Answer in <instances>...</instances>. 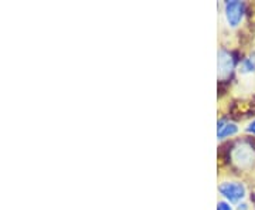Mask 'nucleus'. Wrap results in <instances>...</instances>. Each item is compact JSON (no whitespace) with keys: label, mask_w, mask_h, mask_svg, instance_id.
I'll return each mask as SVG.
<instances>
[{"label":"nucleus","mask_w":255,"mask_h":210,"mask_svg":"<svg viewBox=\"0 0 255 210\" xmlns=\"http://www.w3.org/2000/svg\"><path fill=\"white\" fill-rule=\"evenodd\" d=\"M253 149L254 148L246 144V142L234 146V151H233V161H234V164L237 165L238 168H241V169L251 168L255 162V152Z\"/></svg>","instance_id":"1"},{"label":"nucleus","mask_w":255,"mask_h":210,"mask_svg":"<svg viewBox=\"0 0 255 210\" xmlns=\"http://www.w3.org/2000/svg\"><path fill=\"white\" fill-rule=\"evenodd\" d=\"M246 13V6L241 1H227L224 7V14L230 27H237L243 21Z\"/></svg>","instance_id":"2"},{"label":"nucleus","mask_w":255,"mask_h":210,"mask_svg":"<svg viewBox=\"0 0 255 210\" xmlns=\"http://www.w3.org/2000/svg\"><path fill=\"white\" fill-rule=\"evenodd\" d=\"M219 192L227 199L228 202H240L246 196V186L238 182H223L219 186Z\"/></svg>","instance_id":"3"},{"label":"nucleus","mask_w":255,"mask_h":210,"mask_svg":"<svg viewBox=\"0 0 255 210\" xmlns=\"http://www.w3.org/2000/svg\"><path fill=\"white\" fill-rule=\"evenodd\" d=\"M234 68V60L228 51L221 50L219 53V77L220 78H226L228 77Z\"/></svg>","instance_id":"4"},{"label":"nucleus","mask_w":255,"mask_h":210,"mask_svg":"<svg viewBox=\"0 0 255 210\" xmlns=\"http://www.w3.org/2000/svg\"><path fill=\"white\" fill-rule=\"evenodd\" d=\"M237 132L238 127L236 124L228 122V121H224V119L219 121V124H217V137H219V139L233 137V135H236Z\"/></svg>","instance_id":"5"},{"label":"nucleus","mask_w":255,"mask_h":210,"mask_svg":"<svg viewBox=\"0 0 255 210\" xmlns=\"http://www.w3.org/2000/svg\"><path fill=\"white\" fill-rule=\"evenodd\" d=\"M255 70V61L253 58H247L241 64H240V73L241 74H250Z\"/></svg>","instance_id":"6"},{"label":"nucleus","mask_w":255,"mask_h":210,"mask_svg":"<svg viewBox=\"0 0 255 210\" xmlns=\"http://www.w3.org/2000/svg\"><path fill=\"white\" fill-rule=\"evenodd\" d=\"M217 210H233V209H231L230 203H227V202H220L219 205H217Z\"/></svg>","instance_id":"7"},{"label":"nucleus","mask_w":255,"mask_h":210,"mask_svg":"<svg viewBox=\"0 0 255 210\" xmlns=\"http://www.w3.org/2000/svg\"><path fill=\"white\" fill-rule=\"evenodd\" d=\"M247 129H248V132H251V134H254L255 135V119L251 122V124H250V127H248Z\"/></svg>","instance_id":"8"},{"label":"nucleus","mask_w":255,"mask_h":210,"mask_svg":"<svg viewBox=\"0 0 255 210\" xmlns=\"http://www.w3.org/2000/svg\"><path fill=\"white\" fill-rule=\"evenodd\" d=\"M238 210H247V205H246V203L240 205V206H238Z\"/></svg>","instance_id":"9"}]
</instances>
